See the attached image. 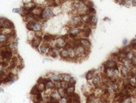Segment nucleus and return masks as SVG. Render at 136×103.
<instances>
[{
  "label": "nucleus",
  "mask_w": 136,
  "mask_h": 103,
  "mask_svg": "<svg viewBox=\"0 0 136 103\" xmlns=\"http://www.w3.org/2000/svg\"><path fill=\"white\" fill-rule=\"evenodd\" d=\"M43 21H32L30 23H27L26 24V27L27 29L35 33H38L39 32H42L43 31Z\"/></svg>",
  "instance_id": "nucleus-1"
},
{
  "label": "nucleus",
  "mask_w": 136,
  "mask_h": 103,
  "mask_svg": "<svg viewBox=\"0 0 136 103\" xmlns=\"http://www.w3.org/2000/svg\"><path fill=\"white\" fill-rule=\"evenodd\" d=\"M67 42V36H56L54 40L50 44V48L56 47L58 48H64L65 45Z\"/></svg>",
  "instance_id": "nucleus-2"
},
{
  "label": "nucleus",
  "mask_w": 136,
  "mask_h": 103,
  "mask_svg": "<svg viewBox=\"0 0 136 103\" xmlns=\"http://www.w3.org/2000/svg\"><path fill=\"white\" fill-rule=\"evenodd\" d=\"M55 16L53 11H52V7H49V6H47V7H44L43 8L42 13L40 15V19L43 22H47L49 19H52Z\"/></svg>",
  "instance_id": "nucleus-3"
},
{
  "label": "nucleus",
  "mask_w": 136,
  "mask_h": 103,
  "mask_svg": "<svg viewBox=\"0 0 136 103\" xmlns=\"http://www.w3.org/2000/svg\"><path fill=\"white\" fill-rule=\"evenodd\" d=\"M83 23L82 22L81 17L79 15H73L70 19L68 20L67 23V27H83Z\"/></svg>",
  "instance_id": "nucleus-4"
},
{
  "label": "nucleus",
  "mask_w": 136,
  "mask_h": 103,
  "mask_svg": "<svg viewBox=\"0 0 136 103\" xmlns=\"http://www.w3.org/2000/svg\"><path fill=\"white\" fill-rule=\"evenodd\" d=\"M46 78L51 80L52 81H63V74L58 73H47Z\"/></svg>",
  "instance_id": "nucleus-5"
},
{
  "label": "nucleus",
  "mask_w": 136,
  "mask_h": 103,
  "mask_svg": "<svg viewBox=\"0 0 136 103\" xmlns=\"http://www.w3.org/2000/svg\"><path fill=\"white\" fill-rule=\"evenodd\" d=\"M102 82H103V77H102L101 74L96 73V75L91 80V84L93 85V86L96 87V88H99L102 85Z\"/></svg>",
  "instance_id": "nucleus-6"
},
{
  "label": "nucleus",
  "mask_w": 136,
  "mask_h": 103,
  "mask_svg": "<svg viewBox=\"0 0 136 103\" xmlns=\"http://www.w3.org/2000/svg\"><path fill=\"white\" fill-rule=\"evenodd\" d=\"M42 43H43V37L36 36V34H35V36L31 40H30V44L31 46L35 48H37V49L38 48L39 46H40V44Z\"/></svg>",
  "instance_id": "nucleus-7"
},
{
  "label": "nucleus",
  "mask_w": 136,
  "mask_h": 103,
  "mask_svg": "<svg viewBox=\"0 0 136 103\" xmlns=\"http://www.w3.org/2000/svg\"><path fill=\"white\" fill-rule=\"evenodd\" d=\"M50 49V44H47V43H44V42H43L40 44V46H39L38 48L39 53H40L41 54H43V55H48Z\"/></svg>",
  "instance_id": "nucleus-8"
},
{
  "label": "nucleus",
  "mask_w": 136,
  "mask_h": 103,
  "mask_svg": "<svg viewBox=\"0 0 136 103\" xmlns=\"http://www.w3.org/2000/svg\"><path fill=\"white\" fill-rule=\"evenodd\" d=\"M104 68H119V65H118V61L112 60V59H109L107 60L103 65Z\"/></svg>",
  "instance_id": "nucleus-9"
},
{
  "label": "nucleus",
  "mask_w": 136,
  "mask_h": 103,
  "mask_svg": "<svg viewBox=\"0 0 136 103\" xmlns=\"http://www.w3.org/2000/svg\"><path fill=\"white\" fill-rule=\"evenodd\" d=\"M79 39V44L82 45L83 47H84L87 49H90L91 47V42L88 38H78Z\"/></svg>",
  "instance_id": "nucleus-10"
},
{
  "label": "nucleus",
  "mask_w": 136,
  "mask_h": 103,
  "mask_svg": "<svg viewBox=\"0 0 136 103\" xmlns=\"http://www.w3.org/2000/svg\"><path fill=\"white\" fill-rule=\"evenodd\" d=\"M50 95L52 101H59L61 98V96L59 95L57 89H52L50 90Z\"/></svg>",
  "instance_id": "nucleus-11"
},
{
  "label": "nucleus",
  "mask_w": 136,
  "mask_h": 103,
  "mask_svg": "<svg viewBox=\"0 0 136 103\" xmlns=\"http://www.w3.org/2000/svg\"><path fill=\"white\" fill-rule=\"evenodd\" d=\"M119 72H120V75H121V77H123V78H127V77H129L130 74H131V69L126 66H123V65L120 66Z\"/></svg>",
  "instance_id": "nucleus-12"
},
{
  "label": "nucleus",
  "mask_w": 136,
  "mask_h": 103,
  "mask_svg": "<svg viewBox=\"0 0 136 103\" xmlns=\"http://www.w3.org/2000/svg\"><path fill=\"white\" fill-rule=\"evenodd\" d=\"M55 37H56L55 36L51 35V34L46 33V34H44V35L43 36V42L50 44L55 39Z\"/></svg>",
  "instance_id": "nucleus-13"
},
{
  "label": "nucleus",
  "mask_w": 136,
  "mask_h": 103,
  "mask_svg": "<svg viewBox=\"0 0 136 103\" xmlns=\"http://www.w3.org/2000/svg\"><path fill=\"white\" fill-rule=\"evenodd\" d=\"M37 6V3L34 1H31L29 3H23V8H25L26 11H28L29 12H31V11L36 7Z\"/></svg>",
  "instance_id": "nucleus-14"
},
{
  "label": "nucleus",
  "mask_w": 136,
  "mask_h": 103,
  "mask_svg": "<svg viewBox=\"0 0 136 103\" xmlns=\"http://www.w3.org/2000/svg\"><path fill=\"white\" fill-rule=\"evenodd\" d=\"M59 51H60V49L56 48V47L50 48L48 55L50 57H52V58H57V57H59Z\"/></svg>",
  "instance_id": "nucleus-15"
},
{
  "label": "nucleus",
  "mask_w": 136,
  "mask_h": 103,
  "mask_svg": "<svg viewBox=\"0 0 136 103\" xmlns=\"http://www.w3.org/2000/svg\"><path fill=\"white\" fill-rule=\"evenodd\" d=\"M59 57H60L62 60H68V58H69V56H68V51H67V48H66V47L60 48V51H59Z\"/></svg>",
  "instance_id": "nucleus-16"
},
{
  "label": "nucleus",
  "mask_w": 136,
  "mask_h": 103,
  "mask_svg": "<svg viewBox=\"0 0 136 103\" xmlns=\"http://www.w3.org/2000/svg\"><path fill=\"white\" fill-rule=\"evenodd\" d=\"M9 39L10 37L7 35H6V34L0 32V45H1V46L4 44H9Z\"/></svg>",
  "instance_id": "nucleus-17"
},
{
  "label": "nucleus",
  "mask_w": 136,
  "mask_h": 103,
  "mask_svg": "<svg viewBox=\"0 0 136 103\" xmlns=\"http://www.w3.org/2000/svg\"><path fill=\"white\" fill-rule=\"evenodd\" d=\"M45 86H46V89L47 90L55 89L54 81H52L51 80H50L48 78H46V77H45Z\"/></svg>",
  "instance_id": "nucleus-18"
},
{
  "label": "nucleus",
  "mask_w": 136,
  "mask_h": 103,
  "mask_svg": "<svg viewBox=\"0 0 136 103\" xmlns=\"http://www.w3.org/2000/svg\"><path fill=\"white\" fill-rule=\"evenodd\" d=\"M81 17L82 22L84 24H89L90 22V19H91V16L90 15H88L87 13H84L82 15H79Z\"/></svg>",
  "instance_id": "nucleus-19"
},
{
  "label": "nucleus",
  "mask_w": 136,
  "mask_h": 103,
  "mask_svg": "<svg viewBox=\"0 0 136 103\" xmlns=\"http://www.w3.org/2000/svg\"><path fill=\"white\" fill-rule=\"evenodd\" d=\"M96 73H97V70H96V69H91V70L88 71L86 73V79L88 81H91V80L94 78V77L96 75Z\"/></svg>",
  "instance_id": "nucleus-20"
},
{
  "label": "nucleus",
  "mask_w": 136,
  "mask_h": 103,
  "mask_svg": "<svg viewBox=\"0 0 136 103\" xmlns=\"http://www.w3.org/2000/svg\"><path fill=\"white\" fill-rule=\"evenodd\" d=\"M119 62L122 64V65L127 67L128 68H130V69H131V68L133 67V65L131 64V61L130 60H128V59H127V58H124V59L121 60Z\"/></svg>",
  "instance_id": "nucleus-21"
},
{
  "label": "nucleus",
  "mask_w": 136,
  "mask_h": 103,
  "mask_svg": "<svg viewBox=\"0 0 136 103\" xmlns=\"http://www.w3.org/2000/svg\"><path fill=\"white\" fill-rule=\"evenodd\" d=\"M66 95H67V96L72 95L73 94L75 93V85H68V86L66 87Z\"/></svg>",
  "instance_id": "nucleus-22"
},
{
  "label": "nucleus",
  "mask_w": 136,
  "mask_h": 103,
  "mask_svg": "<svg viewBox=\"0 0 136 103\" xmlns=\"http://www.w3.org/2000/svg\"><path fill=\"white\" fill-rule=\"evenodd\" d=\"M134 56H136V53L133 50H130V51L126 52V58L130 60H131Z\"/></svg>",
  "instance_id": "nucleus-23"
},
{
  "label": "nucleus",
  "mask_w": 136,
  "mask_h": 103,
  "mask_svg": "<svg viewBox=\"0 0 136 103\" xmlns=\"http://www.w3.org/2000/svg\"><path fill=\"white\" fill-rule=\"evenodd\" d=\"M72 77H72L71 75H70V74L64 73V74H63V81L66 82V83H69Z\"/></svg>",
  "instance_id": "nucleus-24"
},
{
  "label": "nucleus",
  "mask_w": 136,
  "mask_h": 103,
  "mask_svg": "<svg viewBox=\"0 0 136 103\" xmlns=\"http://www.w3.org/2000/svg\"><path fill=\"white\" fill-rule=\"evenodd\" d=\"M59 102V103H70V97L67 95L64 97H61Z\"/></svg>",
  "instance_id": "nucleus-25"
},
{
  "label": "nucleus",
  "mask_w": 136,
  "mask_h": 103,
  "mask_svg": "<svg viewBox=\"0 0 136 103\" xmlns=\"http://www.w3.org/2000/svg\"><path fill=\"white\" fill-rule=\"evenodd\" d=\"M57 90H58V92H59V95H60L61 97L66 96V89H64V88H63V87H61V88H59V89H57Z\"/></svg>",
  "instance_id": "nucleus-26"
},
{
  "label": "nucleus",
  "mask_w": 136,
  "mask_h": 103,
  "mask_svg": "<svg viewBox=\"0 0 136 103\" xmlns=\"http://www.w3.org/2000/svg\"><path fill=\"white\" fill-rule=\"evenodd\" d=\"M54 86H55V89H59V88L62 87V81H54Z\"/></svg>",
  "instance_id": "nucleus-27"
},
{
  "label": "nucleus",
  "mask_w": 136,
  "mask_h": 103,
  "mask_svg": "<svg viewBox=\"0 0 136 103\" xmlns=\"http://www.w3.org/2000/svg\"><path fill=\"white\" fill-rule=\"evenodd\" d=\"M131 61V64H132L133 67H136V56H134L133 57Z\"/></svg>",
  "instance_id": "nucleus-28"
},
{
  "label": "nucleus",
  "mask_w": 136,
  "mask_h": 103,
  "mask_svg": "<svg viewBox=\"0 0 136 103\" xmlns=\"http://www.w3.org/2000/svg\"><path fill=\"white\" fill-rule=\"evenodd\" d=\"M75 83H76L75 79L74 78V77H72V78H71V80L70 81V82L68 83V84H69V85H75Z\"/></svg>",
  "instance_id": "nucleus-29"
},
{
  "label": "nucleus",
  "mask_w": 136,
  "mask_h": 103,
  "mask_svg": "<svg viewBox=\"0 0 136 103\" xmlns=\"http://www.w3.org/2000/svg\"><path fill=\"white\" fill-rule=\"evenodd\" d=\"M12 11L14 13H21V8H14L12 10Z\"/></svg>",
  "instance_id": "nucleus-30"
},
{
  "label": "nucleus",
  "mask_w": 136,
  "mask_h": 103,
  "mask_svg": "<svg viewBox=\"0 0 136 103\" xmlns=\"http://www.w3.org/2000/svg\"><path fill=\"white\" fill-rule=\"evenodd\" d=\"M127 43H128L127 39H123V46H127Z\"/></svg>",
  "instance_id": "nucleus-31"
},
{
  "label": "nucleus",
  "mask_w": 136,
  "mask_h": 103,
  "mask_svg": "<svg viewBox=\"0 0 136 103\" xmlns=\"http://www.w3.org/2000/svg\"><path fill=\"white\" fill-rule=\"evenodd\" d=\"M2 92H4V90L3 88H0V93H2Z\"/></svg>",
  "instance_id": "nucleus-32"
},
{
  "label": "nucleus",
  "mask_w": 136,
  "mask_h": 103,
  "mask_svg": "<svg viewBox=\"0 0 136 103\" xmlns=\"http://www.w3.org/2000/svg\"><path fill=\"white\" fill-rule=\"evenodd\" d=\"M104 20H105V21H106V20H107V21H110V19H109V18H105Z\"/></svg>",
  "instance_id": "nucleus-33"
},
{
  "label": "nucleus",
  "mask_w": 136,
  "mask_h": 103,
  "mask_svg": "<svg viewBox=\"0 0 136 103\" xmlns=\"http://www.w3.org/2000/svg\"><path fill=\"white\" fill-rule=\"evenodd\" d=\"M135 38H136V36H135Z\"/></svg>",
  "instance_id": "nucleus-34"
}]
</instances>
